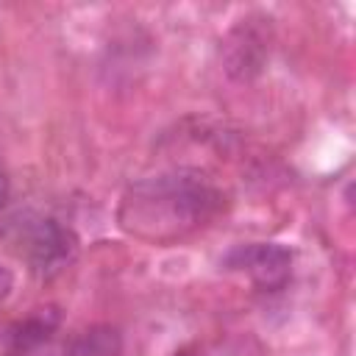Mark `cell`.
Returning a JSON list of instances; mask_svg holds the SVG:
<instances>
[{
	"instance_id": "6da1fadb",
	"label": "cell",
	"mask_w": 356,
	"mask_h": 356,
	"mask_svg": "<svg viewBox=\"0 0 356 356\" xmlns=\"http://www.w3.org/2000/svg\"><path fill=\"white\" fill-rule=\"evenodd\" d=\"M225 206V192L209 175L181 167L128 184L117 220L120 228L136 239L170 245L217 220Z\"/></svg>"
},
{
	"instance_id": "7a4b0ae2",
	"label": "cell",
	"mask_w": 356,
	"mask_h": 356,
	"mask_svg": "<svg viewBox=\"0 0 356 356\" xmlns=\"http://www.w3.org/2000/svg\"><path fill=\"white\" fill-rule=\"evenodd\" d=\"M22 250L31 273L39 281L61 275L78 256V236L70 225L53 217H36L22 231Z\"/></svg>"
},
{
	"instance_id": "3957f363",
	"label": "cell",
	"mask_w": 356,
	"mask_h": 356,
	"mask_svg": "<svg viewBox=\"0 0 356 356\" xmlns=\"http://www.w3.org/2000/svg\"><path fill=\"white\" fill-rule=\"evenodd\" d=\"M220 58H222V70L231 81L248 83V81L259 78L270 58V19H264V17L239 19L225 33Z\"/></svg>"
},
{
	"instance_id": "277c9868",
	"label": "cell",
	"mask_w": 356,
	"mask_h": 356,
	"mask_svg": "<svg viewBox=\"0 0 356 356\" xmlns=\"http://www.w3.org/2000/svg\"><path fill=\"white\" fill-rule=\"evenodd\" d=\"M292 250L278 242H250L236 245L225 253L222 264L228 270H239L250 278V284L261 292H281L292 278Z\"/></svg>"
},
{
	"instance_id": "5b68a950",
	"label": "cell",
	"mask_w": 356,
	"mask_h": 356,
	"mask_svg": "<svg viewBox=\"0 0 356 356\" xmlns=\"http://www.w3.org/2000/svg\"><path fill=\"white\" fill-rule=\"evenodd\" d=\"M61 325V309L47 303L33 309L31 314H25L22 320L11 323L6 331V350L11 356H25L31 350H36L39 345H44Z\"/></svg>"
},
{
	"instance_id": "8992f818",
	"label": "cell",
	"mask_w": 356,
	"mask_h": 356,
	"mask_svg": "<svg viewBox=\"0 0 356 356\" xmlns=\"http://www.w3.org/2000/svg\"><path fill=\"white\" fill-rule=\"evenodd\" d=\"M64 356H122V334L108 323H95L75 331Z\"/></svg>"
},
{
	"instance_id": "52a82bcc",
	"label": "cell",
	"mask_w": 356,
	"mask_h": 356,
	"mask_svg": "<svg viewBox=\"0 0 356 356\" xmlns=\"http://www.w3.org/2000/svg\"><path fill=\"white\" fill-rule=\"evenodd\" d=\"M11 292H14V273H11V267L0 264V306L11 298Z\"/></svg>"
},
{
	"instance_id": "ba28073f",
	"label": "cell",
	"mask_w": 356,
	"mask_h": 356,
	"mask_svg": "<svg viewBox=\"0 0 356 356\" xmlns=\"http://www.w3.org/2000/svg\"><path fill=\"white\" fill-rule=\"evenodd\" d=\"M8 195H11V181H8V172H6V167L0 161V209L8 203Z\"/></svg>"
},
{
	"instance_id": "9c48e42d",
	"label": "cell",
	"mask_w": 356,
	"mask_h": 356,
	"mask_svg": "<svg viewBox=\"0 0 356 356\" xmlns=\"http://www.w3.org/2000/svg\"><path fill=\"white\" fill-rule=\"evenodd\" d=\"M172 356H203V348H197V345H186V348H178Z\"/></svg>"
}]
</instances>
